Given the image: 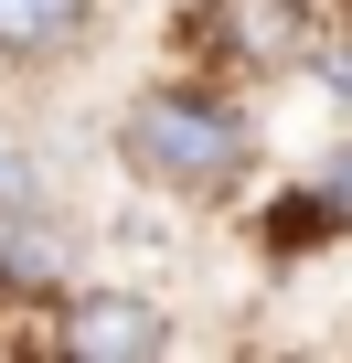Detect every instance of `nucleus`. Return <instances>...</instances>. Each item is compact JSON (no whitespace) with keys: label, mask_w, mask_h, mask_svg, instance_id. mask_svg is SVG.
Listing matches in <instances>:
<instances>
[{"label":"nucleus","mask_w":352,"mask_h":363,"mask_svg":"<svg viewBox=\"0 0 352 363\" xmlns=\"http://www.w3.org/2000/svg\"><path fill=\"white\" fill-rule=\"evenodd\" d=\"M118 150H128L139 182H160V193H225V182L246 171V128H235V107H225V96H193V86L139 96L128 128H118Z\"/></svg>","instance_id":"obj_1"},{"label":"nucleus","mask_w":352,"mask_h":363,"mask_svg":"<svg viewBox=\"0 0 352 363\" xmlns=\"http://www.w3.org/2000/svg\"><path fill=\"white\" fill-rule=\"evenodd\" d=\"M182 33L235 75H288L310 54V0H203Z\"/></svg>","instance_id":"obj_2"},{"label":"nucleus","mask_w":352,"mask_h":363,"mask_svg":"<svg viewBox=\"0 0 352 363\" xmlns=\"http://www.w3.org/2000/svg\"><path fill=\"white\" fill-rule=\"evenodd\" d=\"M64 352L75 363H149V352H171V320L128 289H86V299H64Z\"/></svg>","instance_id":"obj_3"},{"label":"nucleus","mask_w":352,"mask_h":363,"mask_svg":"<svg viewBox=\"0 0 352 363\" xmlns=\"http://www.w3.org/2000/svg\"><path fill=\"white\" fill-rule=\"evenodd\" d=\"M86 33V0H0V54H64Z\"/></svg>","instance_id":"obj_4"},{"label":"nucleus","mask_w":352,"mask_h":363,"mask_svg":"<svg viewBox=\"0 0 352 363\" xmlns=\"http://www.w3.org/2000/svg\"><path fill=\"white\" fill-rule=\"evenodd\" d=\"M33 278H54V235H43L33 214H0V299L33 289Z\"/></svg>","instance_id":"obj_5"},{"label":"nucleus","mask_w":352,"mask_h":363,"mask_svg":"<svg viewBox=\"0 0 352 363\" xmlns=\"http://www.w3.org/2000/svg\"><path fill=\"white\" fill-rule=\"evenodd\" d=\"M320 203H331V214H341V225H352V139H341V160H331V171H320Z\"/></svg>","instance_id":"obj_6"},{"label":"nucleus","mask_w":352,"mask_h":363,"mask_svg":"<svg viewBox=\"0 0 352 363\" xmlns=\"http://www.w3.org/2000/svg\"><path fill=\"white\" fill-rule=\"evenodd\" d=\"M320 75H331V96H341V107H352V54H331V65H320Z\"/></svg>","instance_id":"obj_7"},{"label":"nucleus","mask_w":352,"mask_h":363,"mask_svg":"<svg viewBox=\"0 0 352 363\" xmlns=\"http://www.w3.org/2000/svg\"><path fill=\"white\" fill-rule=\"evenodd\" d=\"M0 193H22V160H11V150H0Z\"/></svg>","instance_id":"obj_8"}]
</instances>
